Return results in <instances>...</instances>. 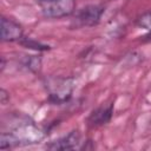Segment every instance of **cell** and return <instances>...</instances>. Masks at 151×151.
<instances>
[{
    "label": "cell",
    "mask_w": 151,
    "mask_h": 151,
    "mask_svg": "<svg viewBox=\"0 0 151 151\" xmlns=\"http://www.w3.org/2000/svg\"><path fill=\"white\" fill-rule=\"evenodd\" d=\"M46 1H52V0H39V2H46Z\"/></svg>",
    "instance_id": "cell-12"
},
{
    "label": "cell",
    "mask_w": 151,
    "mask_h": 151,
    "mask_svg": "<svg viewBox=\"0 0 151 151\" xmlns=\"http://www.w3.org/2000/svg\"><path fill=\"white\" fill-rule=\"evenodd\" d=\"M104 13V7L100 5H87L83 7L76 17V21L78 22L79 26H85V27H91L96 26L99 21L100 18Z\"/></svg>",
    "instance_id": "cell-4"
},
{
    "label": "cell",
    "mask_w": 151,
    "mask_h": 151,
    "mask_svg": "<svg viewBox=\"0 0 151 151\" xmlns=\"http://www.w3.org/2000/svg\"><path fill=\"white\" fill-rule=\"evenodd\" d=\"M138 25L145 29L151 31V11L144 13L139 19H138Z\"/></svg>",
    "instance_id": "cell-10"
},
{
    "label": "cell",
    "mask_w": 151,
    "mask_h": 151,
    "mask_svg": "<svg viewBox=\"0 0 151 151\" xmlns=\"http://www.w3.org/2000/svg\"><path fill=\"white\" fill-rule=\"evenodd\" d=\"M48 99L54 104L66 103L74 90V78H52L46 83Z\"/></svg>",
    "instance_id": "cell-1"
},
{
    "label": "cell",
    "mask_w": 151,
    "mask_h": 151,
    "mask_svg": "<svg viewBox=\"0 0 151 151\" xmlns=\"http://www.w3.org/2000/svg\"><path fill=\"white\" fill-rule=\"evenodd\" d=\"M24 65L32 72H38L41 68V58L37 55H26L24 59Z\"/></svg>",
    "instance_id": "cell-8"
},
{
    "label": "cell",
    "mask_w": 151,
    "mask_h": 151,
    "mask_svg": "<svg viewBox=\"0 0 151 151\" xmlns=\"http://www.w3.org/2000/svg\"><path fill=\"white\" fill-rule=\"evenodd\" d=\"M11 133L13 134L17 145L37 144L45 137V133L33 123H21L17 125Z\"/></svg>",
    "instance_id": "cell-2"
},
{
    "label": "cell",
    "mask_w": 151,
    "mask_h": 151,
    "mask_svg": "<svg viewBox=\"0 0 151 151\" xmlns=\"http://www.w3.org/2000/svg\"><path fill=\"white\" fill-rule=\"evenodd\" d=\"M24 38V29L21 25L9 18H1V40L2 41H20Z\"/></svg>",
    "instance_id": "cell-5"
},
{
    "label": "cell",
    "mask_w": 151,
    "mask_h": 151,
    "mask_svg": "<svg viewBox=\"0 0 151 151\" xmlns=\"http://www.w3.org/2000/svg\"><path fill=\"white\" fill-rule=\"evenodd\" d=\"M112 113H113V106L112 105H107V106H99L96 110L92 111V113L90 114L87 123L90 126H100L104 125L106 123H109L112 118Z\"/></svg>",
    "instance_id": "cell-7"
},
{
    "label": "cell",
    "mask_w": 151,
    "mask_h": 151,
    "mask_svg": "<svg viewBox=\"0 0 151 151\" xmlns=\"http://www.w3.org/2000/svg\"><path fill=\"white\" fill-rule=\"evenodd\" d=\"M8 100H9V94H8V92H7L5 88H1V90H0V103H1L2 105H5Z\"/></svg>",
    "instance_id": "cell-11"
},
{
    "label": "cell",
    "mask_w": 151,
    "mask_h": 151,
    "mask_svg": "<svg viewBox=\"0 0 151 151\" xmlns=\"http://www.w3.org/2000/svg\"><path fill=\"white\" fill-rule=\"evenodd\" d=\"M80 132L79 130H73L66 136L51 142L50 144L46 145L48 150H57V151H63V150H73L78 147V144L80 143Z\"/></svg>",
    "instance_id": "cell-6"
},
{
    "label": "cell",
    "mask_w": 151,
    "mask_h": 151,
    "mask_svg": "<svg viewBox=\"0 0 151 151\" xmlns=\"http://www.w3.org/2000/svg\"><path fill=\"white\" fill-rule=\"evenodd\" d=\"M41 13L46 18L60 19L71 15L76 9V0H52L39 2Z\"/></svg>",
    "instance_id": "cell-3"
},
{
    "label": "cell",
    "mask_w": 151,
    "mask_h": 151,
    "mask_svg": "<svg viewBox=\"0 0 151 151\" xmlns=\"http://www.w3.org/2000/svg\"><path fill=\"white\" fill-rule=\"evenodd\" d=\"M20 44L26 46L27 48H33V50H38V51H46V50H50V46L47 45H44L41 42H38L33 39H28V38H22L20 40Z\"/></svg>",
    "instance_id": "cell-9"
}]
</instances>
